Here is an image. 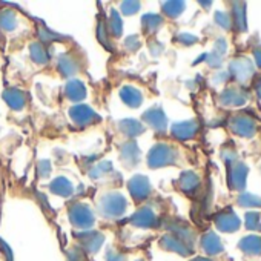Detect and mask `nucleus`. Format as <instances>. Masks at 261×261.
<instances>
[{
	"mask_svg": "<svg viewBox=\"0 0 261 261\" xmlns=\"http://www.w3.org/2000/svg\"><path fill=\"white\" fill-rule=\"evenodd\" d=\"M230 127H232V130L235 134H238L241 137H252L255 134L256 124H255L252 117L240 114V115H235L230 120Z\"/></svg>",
	"mask_w": 261,
	"mask_h": 261,
	"instance_id": "obj_1",
	"label": "nucleus"
},
{
	"mask_svg": "<svg viewBox=\"0 0 261 261\" xmlns=\"http://www.w3.org/2000/svg\"><path fill=\"white\" fill-rule=\"evenodd\" d=\"M230 72L235 75L237 80H240V82L244 83L249 77H252V74H253V65H252V62L249 59L241 57V59H238V60H235V62L230 63Z\"/></svg>",
	"mask_w": 261,
	"mask_h": 261,
	"instance_id": "obj_2",
	"label": "nucleus"
},
{
	"mask_svg": "<svg viewBox=\"0 0 261 261\" xmlns=\"http://www.w3.org/2000/svg\"><path fill=\"white\" fill-rule=\"evenodd\" d=\"M215 224L218 226L220 230H224V232H235L241 221L240 218L232 212V211H226V212H221L217 218H215Z\"/></svg>",
	"mask_w": 261,
	"mask_h": 261,
	"instance_id": "obj_3",
	"label": "nucleus"
},
{
	"mask_svg": "<svg viewBox=\"0 0 261 261\" xmlns=\"http://www.w3.org/2000/svg\"><path fill=\"white\" fill-rule=\"evenodd\" d=\"M229 171H230V175H229L230 186L237 191H241L246 185L247 168L243 163H237V165H230Z\"/></svg>",
	"mask_w": 261,
	"mask_h": 261,
	"instance_id": "obj_4",
	"label": "nucleus"
},
{
	"mask_svg": "<svg viewBox=\"0 0 261 261\" xmlns=\"http://www.w3.org/2000/svg\"><path fill=\"white\" fill-rule=\"evenodd\" d=\"M174 162V152L171 148L168 146H157L152 151L151 155V163L154 166H160V165H166V163H172Z\"/></svg>",
	"mask_w": 261,
	"mask_h": 261,
	"instance_id": "obj_5",
	"label": "nucleus"
},
{
	"mask_svg": "<svg viewBox=\"0 0 261 261\" xmlns=\"http://www.w3.org/2000/svg\"><path fill=\"white\" fill-rule=\"evenodd\" d=\"M238 246L243 252H246L249 255H259L261 253V238L259 237H255V235L246 237L241 240V243Z\"/></svg>",
	"mask_w": 261,
	"mask_h": 261,
	"instance_id": "obj_6",
	"label": "nucleus"
},
{
	"mask_svg": "<svg viewBox=\"0 0 261 261\" xmlns=\"http://www.w3.org/2000/svg\"><path fill=\"white\" fill-rule=\"evenodd\" d=\"M246 101V95L238 89H227L221 95V103L224 106H241Z\"/></svg>",
	"mask_w": 261,
	"mask_h": 261,
	"instance_id": "obj_7",
	"label": "nucleus"
},
{
	"mask_svg": "<svg viewBox=\"0 0 261 261\" xmlns=\"http://www.w3.org/2000/svg\"><path fill=\"white\" fill-rule=\"evenodd\" d=\"M201 246H203V249H204L209 255H215V253H220V252L223 250L221 241H220V238H218L215 233H206V235L203 237Z\"/></svg>",
	"mask_w": 261,
	"mask_h": 261,
	"instance_id": "obj_8",
	"label": "nucleus"
},
{
	"mask_svg": "<svg viewBox=\"0 0 261 261\" xmlns=\"http://www.w3.org/2000/svg\"><path fill=\"white\" fill-rule=\"evenodd\" d=\"M195 130H197L195 121H186V123H180V124L174 126V134L181 140L192 137L195 134Z\"/></svg>",
	"mask_w": 261,
	"mask_h": 261,
	"instance_id": "obj_9",
	"label": "nucleus"
},
{
	"mask_svg": "<svg viewBox=\"0 0 261 261\" xmlns=\"http://www.w3.org/2000/svg\"><path fill=\"white\" fill-rule=\"evenodd\" d=\"M197 185H198V178H197V175H194L192 172H186V174L181 177V188H183L185 191H192V189L197 188Z\"/></svg>",
	"mask_w": 261,
	"mask_h": 261,
	"instance_id": "obj_10",
	"label": "nucleus"
},
{
	"mask_svg": "<svg viewBox=\"0 0 261 261\" xmlns=\"http://www.w3.org/2000/svg\"><path fill=\"white\" fill-rule=\"evenodd\" d=\"M235 23L238 27V30H246V22H244V5L243 4H235Z\"/></svg>",
	"mask_w": 261,
	"mask_h": 261,
	"instance_id": "obj_11",
	"label": "nucleus"
},
{
	"mask_svg": "<svg viewBox=\"0 0 261 261\" xmlns=\"http://www.w3.org/2000/svg\"><path fill=\"white\" fill-rule=\"evenodd\" d=\"M238 201L243 204V206H261V198L256 197V195H252V194H243Z\"/></svg>",
	"mask_w": 261,
	"mask_h": 261,
	"instance_id": "obj_12",
	"label": "nucleus"
},
{
	"mask_svg": "<svg viewBox=\"0 0 261 261\" xmlns=\"http://www.w3.org/2000/svg\"><path fill=\"white\" fill-rule=\"evenodd\" d=\"M246 227L250 230H259L261 224H259V215L258 214H247L246 215Z\"/></svg>",
	"mask_w": 261,
	"mask_h": 261,
	"instance_id": "obj_13",
	"label": "nucleus"
},
{
	"mask_svg": "<svg viewBox=\"0 0 261 261\" xmlns=\"http://www.w3.org/2000/svg\"><path fill=\"white\" fill-rule=\"evenodd\" d=\"M215 19H217V22H218L223 28H229V27H230V19H229V16H227V14H224V13H218V14L215 16Z\"/></svg>",
	"mask_w": 261,
	"mask_h": 261,
	"instance_id": "obj_14",
	"label": "nucleus"
},
{
	"mask_svg": "<svg viewBox=\"0 0 261 261\" xmlns=\"http://www.w3.org/2000/svg\"><path fill=\"white\" fill-rule=\"evenodd\" d=\"M255 91H256L258 97L261 98V77H258V80L255 82Z\"/></svg>",
	"mask_w": 261,
	"mask_h": 261,
	"instance_id": "obj_15",
	"label": "nucleus"
},
{
	"mask_svg": "<svg viewBox=\"0 0 261 261\" xmlns=\"http://www.w3.org/2000/svg\"><path fill=\"white\" fill-rule=\"evenodd\" d=\"M255 60H256L258 66L261 68V51H256V53H255Z\"/></svg>",
	"mask_w": 261,
	"mask_h": 261,
	"instance_id": "obj_16",
	"label": "nucleus"
},
{
	"mask_svg": "<svg viewBox=\"0 0 261 261\" xmlns=\"http://www.w3.org/2000/svg\"><path fill=\"white\" fill-rule=\"evenodd\" d=\"M194 261H209V259H204V258H197V259H194Z\"/></svg>",
	"mask_w": 261,
	"mask_h": 261,
	"instance_id": "obj_17",
	"label": "nucleus"
}]
</instances>
